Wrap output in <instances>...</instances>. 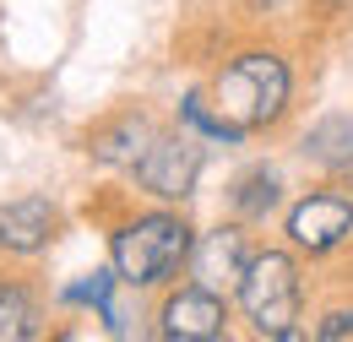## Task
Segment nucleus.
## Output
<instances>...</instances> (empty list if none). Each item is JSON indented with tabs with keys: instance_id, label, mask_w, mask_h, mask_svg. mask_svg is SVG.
<instances>
[{
	"instance_id": "1a4fd4ad",
	"label": "nucleus",
	"mask_w": 353,
	"mask_h": 342,
	"mask_svg": "<svg viewBox=\"0 0 353 342\" xmlns=\"http://www.w3.org/2000/svg\"><path fill=\"white\" fill-rule=\"evenodd\" d=\"M65 212L49 196H11L0 201V261H39L54 250Z\"/></svg>"
},
{
	"instance_id": "ddd939ff",
	"label": "nucleus",
	"mask_w": 353,
	"mask_h": 342,
	"mask_svg": "<svg viewBox=\"0 0 353 342\" xmlns=\"http://www.w3.org/2000/svg\"><path fill=\"white\" fill-rule=\"evenodd\" d=\"M179 125L196 130L201 141H218V147H245L250 136L234 125V120H223L218 109H212V98H207V87H190L185 98H179Z\"/></svg>"
},
{
	"instance_id": "4468645a",
	"label": "nucleus",
	"mask_w": 353,
	"mask_h": 342,
	"mask_svg": "<svg viewBox=\"0 0 353 342\" xmlns=\"http://www.w3.org/2000/svg\"><path fill=\"white\" fill-rule=\"evenodd\" d=\"M114 294H120V272H114V266H92L82 277H71V283L54 294V304H60V310H92V315H98Z\"/></svg>"
},
{
	"instance_id": "f03ea898",
	"label": "nucleus",
	"mask_w": 353,
	"mask_h": 342,
	"mask_svg": "<svg viewBox=\"0 0 353 342\" xmlns=\"http://www.w3.org/2000/svg\"><path fill=\"white\" fill-rule=\"evenodd\" d=\"M207 98L223 120L245 130V136H261L277 130L294 109V66L283 49L272 43H245L234 54H223V66L207 82Z\"/></svg>"
},
{
	"instance_id": "7ed1b4c3",
	"label": "nucleus",
	"mask_w": 353,
	"mask_h": 342,
	"mask_svg": "<svg viewBox=\"0 0 353 342\" xmlns=\"http://www.w3.org/2000/svg\"><path fill=\"white\" fill-rule=\"evenodd\" d=\"M234 310L250 326V337L266 342H299V321H305V266L299 250L288 245H256V256L245 266L239 288H234Z\"/></svg>"
},
{
	"instance_id": "423d86ee",
	"label": "nucleus",
	"mask_w": 353,
	"mask_h": 342,
	"mask_svg": "<svg viewBox=\"0 0 353 342\" xmlns=\"http://www.w3.org/2000/svg\"><path fill=\"white\" fill-rule=\"evenodd\" d=\"M228 321H234V304L218 288H201V283H169L158 294L152 310V332L163 342H218L228 337Z\"/></svg>"
},
{
	"instance_id": "2eb2a0df",
	"label": "nucleus",
	"mask_w": 353,
	"mask_h": 342,
	"mask_svg": "<svg viewBox=\"0 0 353 342\" xmlns=\"http://www.w3.org/2000/svg\"><path fill=\"white\" fill-rule=\"evenodd\" d=\"M315 337H321V342H343V337H353V304H332V310H321V321H315Z\"/></svg>"
},
{
	"instance_id": "f257e3e1",
	"label": "nucleus",
	"mask_w": 353,
	"mask_h": 342,
	"mask_svg": "<svg viewBox=\"0 0 353 342\" xmlns=\"http://www.w3.org/2000/svg\"><path fill=\"white\" fill-rule=\"evenodd\" d=\"M103 234H109V266L120 272L125 294H163L169 283H179L196 245V223L185 217V207H169V201L125 207L120 217L103 223Z\"/></svg>"
},
{
	"instance_id": "9b49d317",
	"label": "nucleus",
	"mask_w": 353,
	"mask_h": 342,
	"mask_svg": "<svg viewBox=\"0 0 353 342\" xmlns=\"http://www.w3.org/2000/svg\"><path fill=\"white\" fill-rule=\"evenodd\" d=\"M44 337V299L33 283L0 272V342H33Z\"/></svg>"
},
{
	"instance_id": "0eeeda50",
	"label": "nucleus",
	"mask_w": 353,
	"mask_h": 342,
	"mask_svg": "<svg viewBox=\"0 0 353 342\" xmlns=\"http://www.w3.org/2000/svg\"><path fill=\"white\" fill-rule=\"evenodd\" d=\"M250 256H256V234H250V223L228 217V223H212V228H196V245H190L185 272H190V283L218 288V294L234 299V288H239Z\"/></svg>"
},
{
	"instance_id": "f8f14e48",
	"label": "nucleus",
	"mask_w": 353,
	"mask_h": 342,
	"mask_svg": "<svg viewBox=\"0 0 353 342\" xmlns=\"http://www.w3.org/2000/svg\"><path fill=\"white\" fill-rule=\"evenodd\" d=\"M228 212L239 217V223H250V228H261L272 212H283V179H277V169L256 163V169L239 174L228 185Z\"/></svg>"
},
{
	"instance_id": "20e7f679",
	"label": "nucleus",
	"mask_w": 353,
	"mask_h": 342,
	"mask_svg": "<svg viewBox=\"0 0 353 342\" xmlns=\"http://www.w3.org/2000/svg\"><path fill=\"white\" fill-rule=\"evenodd\" d=\"M201 169H207V141L196 130H158V141L147 147V158L131 169V185L147 196V201H169V207H185L201 185Z\"/></svg>"
},
{
	"instance_id": "39448f33",
	"label": "nucleus",
	"mask_w": 353,
	"mask_h": 342,
	"mask_svg": "<svg viewBox=\"0 0 353 342\" xmlns=\"http://www.w3.org/2000/svg\"><path fill=\"white\" fill-rule=\"evenodd\" d=\"M283 245L310 261H326L353 245V196L343 185H310L283 212Z\"/></svg>"
},
{
	"instance_id": "6e6552de",
	"label": "nucleus",
	"mask_w": 353,
	"mask_h": 342,
	"mask_svg": "<svg viewBox=\"0 0 353 342\" xmlns=\"http://www.w3.org/2000/svg\"><path fill=\"white\" fill-rule=\"evenodd\" d=\"M158 120L141 109V103H120V109H109V114H98L88 130H82V152H88L98 169H114V174H131L141 158H147V147L158 141Z\"/></svg>"
},
{
	"instance_id": "9d476101",
	"label": "nucleus",
	"mask_w": 353,
	"mask_h": 342,
	"mask_svg": "<svg viewBox=\"0 0 353 342\" xmlns=\"http://www.w3.org/2000/svg\"><path fill=\"white\" fill-rule=\"evenodd\" d=\"M299 158L326 174H353V114H326L299 136Z\"/></svg>"
}]
</instances>
